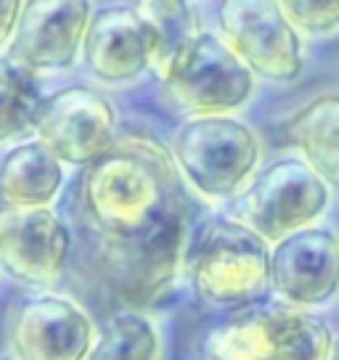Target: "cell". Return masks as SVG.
Listing matches in <instances>:
<instances>
[{
	"label": "cell",
	"instance_id": "6da1fadb",
	"mask_svg": "<svg viewBox=\"0 0 339 360\" xmlns=\"http://www.w3.org/2000/svg\"><path fill=\"white\" fill-rule=\"evenodd\" d=\"M172 154L148 135L120 138L82 178V212L109 292L133 310L159 302L188 255V204Z\"/></svg>",
	"mask_w": 339,
	"mask_h": 360
},
{
	"label": "cell",
	"instance_id": "7a4b0ae2",
	"mask_svg": "<svg viewBox=\"0 0 339 360\" xmlns=\"http://www.w3.org/2000/svg\"><path fill=\"white\" fill-rule=\"evenodd\" d=\"M271 249L268 238L238 217L204 223L186 255V270L196 300L223 313H238L257 304L273 292Z\"/></svg>",
	"mask_w": 339,
	"mask_h": 360
},
{
	"label": "cell",
	"instance_id": "3957f363",
	"mask_svg": "<svg viewBox=\"0 0 339 360\" xmlns=\"http://www.w3.org/2000/svg\"><path fill=\"white\" fill-rule=\"evenodd\" d=\"M170 154L199 196L226 202L241 196L260 172L262 141L236 114H191L172 135Z\"/></svg>",
	"mask_w": 339,
	"mask_h": 360
},
{
	"label": "cell",
	"instance_id": "277c9868",
	"mask_svg": "<svg viewBox=\"0 0 339 360\" xmlns=\"http://www.w3.org/2000/svg\"><path fill=\"white\" fill-rule=\"evenodd\" d=\"M157 72L165 90L191 114H234L255 96V72L210 30L191 37Z\"/></svg>",
	"mask_w": 339,
	"mask_h": 360
},
{
	"label": "cell",
	"instance_id": "5b68a950",
	"mask_svg": "<svg viewBox=\"0 0 339 360\" xmlns=\"http://www.w3.org/2000/svg\"><path fill=\"white\" fill-rule=\"evenodd\" d=\"M331 204V186L302 157H283L260 169L249 183L236 217L262 238H279L316 225Z\"/></svg>",
	"mask_w": 339,
	"mask_h": 360
},
{
	"label": "cell",
	"instance_id": "8992f818",
	"mask_svg": "<svg viewBox=\"0 0 339 360\" xmlns=\"http://www.w3.org/2000/svg\"><path fill=\"white\" fill-rule=\"evenodd\" d=\"M217 34L255 77L292 82L305 69V34L292 24L281 0H220Z\"/></svg>",
	"mask_w": 339,
	"mask_h": 360
},
{
	"label": "cell",
	"instance_id": "52a82bcc",
	"mask_svg": "<svg viewBox=\"0 0 339 360\" xmlns=\"http://www.w3.org/2000/svg\"><path fill=\"white\" fill-rule=\"evenodd\" d=\"M215 360H331L334 337L302 307L249 313L210 337Z\"/></svg>",
	"mask_w": 339,
	"mask_h": 360
},
{
	"label": "cell",
	"instance_id": "ba28073f",
	"mask_svg": "<svg viewBox=\"0 0 339 360\" xmlns=\"http://www.w3.org/2000/svg\"><path fill=\"white\" fill-rule=\"evenodd\" d=\"M34 133L64 165L91 167L120 141L117 109L101 90L69 85L43 98Z\"/></svg>",
	"mask_w": 339,
	"mask_h": 360
},
{
	"label": "cell",
	"instance_id": "9c48e42d",
	"mask_svg": "<svg viewBox=\"0 0 339 360\" xmlns=\"http://www.w3.org/2000/svg\"><path fill=\"white\" fill-rule=\"evenodd\" d=\"M91 0H24L8 58L30 72H67L82 56Z\"/></svg>",
	"mask_w": 339,
	"mask_h": 360
},
{
	"label": "cell",
	"instance_id": "30bf717a",
	"mask_svg": "<svg viewBox=\"0 0 339 360\" xmlns=\"http://www.w3.org/2000/svg\"><path fill=\"white\" fill-rule=\"evenodd\" d=\"M72 255L69 225L51 207H8L0 212V265L16 281L53 286Z\"/></svg>",
	"mask_w": 339,
	"mask_h": 360
},
{
	"label": "cell",
	"instance_id": "8fae6325",
	"mask_svg": "<svg viewBox=\"0 0 339 360\" xmlns=\"http://www.w3.org/2000/svg\"><path fill=\"white\" fill-rule=\"evenodd\" d=\"M271 289L292 307H321L339 294V236L310 225L271 249Z\"/></svg>",
	"mask_w": 339,
	"mask_h": 360
},
{
	"label": "cell",
	"instance_id": "7c38bea8",
	"mask_svg": "<svg viewBox=\"0 0 339 360\" xmlns=\"http://www.w3.org/2000/svg\"><path fill=\"white\" fill-rule=\"evenodd\" d=\"M96 339L98 331L91 313L64 294L32 297L11 321L16 360H85Z\"/></svg>",
	"mask_w": 339,
	"mask_h": 360
},
{
	"label": "cell",
	"instance_id": "4fadbf2b",
	"mask_svg": "<svg viewBox=\"0 0 339 360\" xmlns=\"http://www.w3.org/2000/svg\"><path fill=\"white\" fill-rule=\"evenodd\" d=\"M82 61L93 77L109 85L130 82L157 64V40L136 6H109L93 13Z\"/></svg>",
	"mask_w": 339,
	"mask_h": 360
},
{
	"label": "cell",
	"instance_id": "5bb4252c",
	"mask_svg": "<svg viewBox=\"0 0 339 360\" xmlns=\"http://www.w3.org/2000/svg\"><path fill=\"white\" fill-rule=\"evenodd\" d=\"M64 186V162L34 138L13 146L0 162V199L8 207H51Z\"/></svg>",
	"mask_w": 339,
	"mask_h": 360
},
{
	"label": "cell",
	"instance_id": "9a60e30c",
	"mask_svg": "<svg viewBox=\"0 0 339 360\" xmlns=\"http://www.w3.org/2000/svg\"><path fill=\"white\" fill-rule=\"evenodd\" d=\"M289 138L300 157L331 188H339V90L321 93L294 114Z\"/></svg>",
	"mask_w": 339,
	"mask_h": 360
},
{
	"label": "cell",
	"instance_id": "2e32d148",
	"mask_svg": "<svg viewBox=\"0 0 339 360\" xmlns=\"http://www.w3.org/2000/svg\"><path fill=\"white\" fill-rule=\"evenodd\" d=\"M85 360H162V334L141 310L114 313Z\"/></svg>",
	"mask_w": 339,
	"mask_h": 360
},
{
	"label": "cell",
	"instance_id": "e0dca14e",
	"mask_svg": "<svg viewBox=\"0 0 339 360\" xmlns=\"http://www.w3.org/2000/svg\"><path fill=\"white\" fill-rule=\"evenodd\" d=\"M193 3L196 0H138L136 3L138 13L146 19L157 40L154 69L170 61L183 45L204 30Z\"/></svg>",
	"mask_w": 339,
	"mask_h": 360
},
{
	"label": "cell",
	"instance_id": "ac0fdd59",
	"mask_svg": "<svg viewBox=\"0 0 339 360\" xmlns=\"http://www.w3.org/2000/svg\"><path fill=\"white\" fill-rule=\"evenodd\" d=\"M40 106L43 98L34 88L32 72L11 58L0 61V143L34 127Z\"/></svg>",
	"mask_w": 339,
	"mask_h": 360
},
{
	"label": "cell",
	"instance_id": "d6986e66",
	"mask_svg": "<svg viewBox=\"0 0 339 360\" xmlns=\"http://www.w3.org/2000/svg\"><path fill=\"white\" fill-rule=\"evenodd\" d=\"M281 6L305 37L339 34V0H281Z\"/></svg>",
	"mask_w": 339,
	"mask_h": 360
},
{
	"label": "cell",
	"instance_id": "ffe728a7",
	"mask_svg": "<svg viewBox=\"0 0 339 360\" xmlns=\"http://www.w3.org/2000/svg\"><path fill=\"white\" fill-rule=\"evenodd\" d=\"M24 11V0H0V48H8Z\"/></svg>",
	"mask_w": 339,
	"mask_h": 360
},
{
	"label": "cell",
	"instance_id": "44dd1931",
	"mask_svg": "<svg viewBox=\"0 0 339 360\" xmlns=\"http://www.w3.org/2000/svg\"><path fill=\"white\" fill-rule=\"evenodd\" d=\"M331 360H339V342H334V352H331Z\"/></svg>",
	"mask_w": 339,
	"mask_h": 360
},
{
	"label": "cell",
	"instance_id": "7402d4cb",
	"mask_svg": "<svg viewBox=\"0 0 339 360\" xmlns=\"http://www.w3.org/2000/svg\"><path fill=\"white\" fill-rule=\"evenodd\" d=\"M0 360H11V358H0Z\"/></svg>",
	"mask_w": 339,
	"mask_h": 360
},
{
	"label": "cell",
	"instance_id": "603a6c76",
	"mask_svg": "<svg viewBox=\"0 0 339 360\" xmlns=\"http://www.w3.org/2000/svg\"><path fill=\"white\" fill-rule=\"evenodd\" d=\"M0 268H3V265H0Z\"/></svg>",
	"mask_w": 339,
	"mask_h": 360
}]
</instances>
